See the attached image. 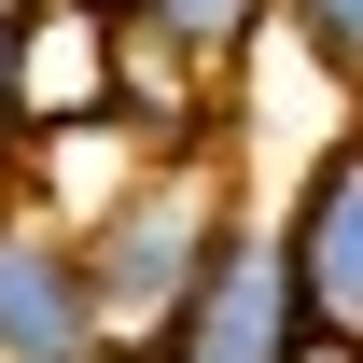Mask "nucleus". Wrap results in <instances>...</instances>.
I'll use <instances>...</instances> for the list:
<instances>
[{
  "label": "nucleus",
  "instance_id": "obj_8",
  "mask_svg": "<svg viewBox=\"0 0 363 363\" xmlns=\"http://www.w3.org/2000/svg\"><path fill=\"white\" fill-rule=\"evenodd\" d=\"M84 363H140V350H84Z\"/></svg>",
  "mask_w": 363,
  "mask_h": 363
},
{
  "label": "nucleus",
  "instance_id": "obj_1",
  "mask_svg": "<svg viewBox=\"0 0 363 363\" xmlns=\"http://www.w3.org/2000/svg\"><path fill=\"white\" fill-rule=\"evenodd\" d=\"M224 224H238V196H224V154L182 126L154 168L112 196L84 224V279H98V321H112V350H140L154 321L210 279V252H224Z\"/></svg>",
  "mask_w": 363,
  "mask_h": 363
},
{
  "label": "nucleus",
  "instance_id": "obj_2",
  "mask_svg": "<svg viewBox=\"0 0 363 363\" xmlns=\"http://www.w3.org/2000/svg\"><path fill=\"white\" fill-rule=\"evenodd\" d=\"M140 363H308V308H294V252H279V224L238 210L224 252H210V279L140 335Z\"/></svg>",
  "mask_w": 363,
  "mask_h": 363
},
{
  "label": "nucleus",
  "instance_id": "obj_5",
  "mask_svg": "<svg viewBox=\"0 0 363 363\" xmlns=\"http://www.w3.org/2000/svg\"><path fill=\"white\" fill-rule=\"evenodd\" d=\"M126 14L182 56V70H238V56H252V28H266L279 0H126Z\"/></svg>",
  "mask_w": 363,
  "mask_h": 363
},
{
  "label": "nucleus",
  "instance_id": "obj_4",
  "mask_svg": "<svg viewBox=\"0 0 363 363\" xmlns=\"http://www.w3.org/2000/svg\"><path fill=\"white\" fill-rule=\"evenodd\" d=\"M112 350L70 210H0V363H84Z\"/></svg>",
  "mask_w": 363,
  "mask_h": 363
},
{
  "label": "nucleus",
  "instance_id": "obj_3",
  "mask_svg": "<svg viewBox=\"0 0 363 363\" xmlns=\"http://www.w3.org/2000/svg\"><path fill=\"white\" fill-rule=\"evenodd\" d=\"M294 252V308H308V363H363V126H335L279 210Z\"/></svg>",
  "mask_w": 363,
  "mask_h": 363
},
{
  "label": "nucleus",
  "instance_id": "obj_7",
  "mask_svg": "<svg viewBox=\"0 0 363 363\" xmlns=\"http://www.w3.org/2000/svg\"><path fill=\"white\" fill-rule=\"evenodd\" d=\"M28 140V0H0V154Z\"/></svg>",
  "mask_w": 363,
  "mask_h": 363
},
{
  "label": "nucleus",
  "instance_id": "obj_6",
  "mask_svg": "<svg viewBox=\"0 0 363 363\" xmlns=\"http://www.w3.org/2000/svg\"><path fill=\"white\" fill-rule=\"evenodd\" d=\"M279 28H294V43H308L321 70L363 98V0H279Z\"/></svg>",
  "mask_w": 363,
  "mask_h": 363
},
{
  "label": "nucleus",
  "instance_id": "obj_9",
  "mask_svg": "<svg viewBox=\"0 0 363 363\" xmlns=\"http://www.w3.org/2000/svg\"><path fill=\"white\" fill-rule=\"evenodd\" d=\"M112 14H126V0H112Z\"/></svg>",
  "mask_w": 363,
  "mask_h": 363
}]
</instances>
